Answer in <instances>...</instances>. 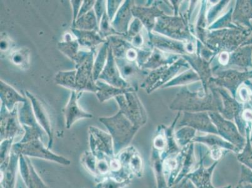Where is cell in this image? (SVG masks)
<instances>
[{
    "instance_id": "cell-1",
    "label": "cell",
    "mask_w": 252,
    "mask_h": 188,
    "mask_svg": "<svg viewBox=\"0 0 252 188\" xmlns=\"http://www.w3.org/2000/svg\"><path fill=\"white\" fill-rule=\"evenodd\" d=\"M99 121L107 127L111 135L115 155L127 148L136 130L129 119L119 111L113 116L100 118Z\"/></svg>"
},
{
    "instance_id": "cell-2",
    "label": "cell",
    "mask_w": 252,
    "mask_h": 188,
    "mask_svg": "<svg viewBox=\"0 0 252 188\" xmlns=\"http://www.w3.org/2000/svg\"><path fill=\"white\" fill-rule=\"evenodd\" d=\"M12 152L30 158H38L49 160L63 166H67L71 164L70 160L67 158L53 153L51 150L45 147L43 141L40 138L32 140L26 143L18 142L13 144Z\"/></svg>"
},
{
    "instance_id": "cell-3",
    "label": "cell",
    "mask_w": 252,
    "mask_h": 188,
    "mask_svg": "<svg viewBox=\"0 0 252 188\" xmlns=\"http://www.w3.org/2000/svg\"><path fill=\"white\" fill-rule=\"evenodd\" d=\"M88 132L91 151L98 159L115 157L113 139L109 133L92 125L89 126Z\"/></svg>"
},
{
    "instance_id": "cell-4",
    "label": "cell",
    "mask_w": 252,
    "mask_h": 188,
    "mask_svg": "<svg viewBox=\"0 0 252 188\" xmlns=\"http://www.w3.org/2000/svg\"><path fill=\"white\" fill-rule=\"evenodd\" d=\"M95 49L91 50L90 55L83 63L75 65L77 70L76 91L77 93L91 92L97 93L98 87L94 79L93 68L94 64Z\"/></svg>"
},
{
    "instance_id": "cell-5",
    "label": "cell",
    "mask_w": 252,
    "mask_h": 188,
    "mask_svg": "<svg viewBox=\"0 0 252 188\" xmlns=\"http://www.w3.org/2000/svg\"><path fill=\"white\" fill-rule=\"evenodd\" d=\"M0 118L1 142L5 139H15L16 137L24 136L25 130L18 118L17 105L10 112L6 108L5 105L1 104Z\"/></svg>"
},
{
    "instance_id": "cell-6",
    "label": "cell",
    "mask_w": 252,
    "mask_h": 188,
    "mask_svg": "<svg viewBox=\"0 0 252 188\" xmlns=\"http://www.w3.org/2000/svg\"><path fill=\"white\" fill-rule=\"evenodd\" d=\"M25 95L31 100L34 114L39 125L47 133L49 141L47 148L51 150L54 143V131L49 114L45 108L42 102L36 96L28 91H25Z\"/></svg>"
},
{
    "instance_id": "cell-7",
    "label": "cell",
    "mask_w": 252,
    "mask_h": 188,
    "mask_svg": "<svg viewBox=\"0 0 252 188\" xmlns=\"http://www.w3.org/2000/svg\"><path fill=\"white\" fill-rule=\"evenodd\" d=\"M19 172L27 188H50L39 176L31 158L20 155Z\"/></svg>"
},
{
    "instance_id": "cell-8",
    "label": "cell",
    "mask_w": 252,
    "mask_h": 188,
    "mask_svg": "<svg viewBox=\"0 0 252 188\" xmlns=\"http://www.w3.org/2000/svg\"><path fill=\"white\" fill-rule=\"evenodd\" d=\"M83 93H77V91H72L69 100L63 109V112L65 118V125L67 129H69L74 123L82 119H90L93 118L92 114L88 113L79 107L78 101Z\"/></svg>"
},
{
    "instance_id": "cell-9",
    "label": "cell",
    "mask_w": 252,
    "mask_h": 188,
    "mask_svg": "<svg viewBox=\"0 0 252 188\" xmlns=\"http://www.w3.org/2000/svg\"><path fill=\"white\" fill-rule=\"evenodd\" d=\"M116 157L130 174L141 177L143 173V160L134 147H127L120 151Z\"/></svg>"
},
{
    "instance_id": "cell-10",
    "label": "cell",
    "mask_w": 252,
    "mask_h": 188,
    "mask_svg": "<svg viewBox=\"0 0 252 188\" xmlns=\"http://www.w3.org/2000/svg\"><path fill=\"white\" fill-rule=\"evenodd\" d=\"M117 88L124 89L126 84L120 76V72L117 65L115 57L112 52V48L109 47L108 58L104 70L100 73L98 79Z\"/></svg>"
},
{
    "instance_id": "cell-11",
    "label": "cell",
    "mask_w": 252,
    "mask_h": 188,
    "mask_svg": "<svg viewBox=\"0 0 252 188\" xmlns=\"http://www.w3.org/2000/svg\"><path fill=\"white\" fill-rule=\"evenodd\" d=\"M19 155L12 152L7 163L0 166L2 188H15L19 171Z\"/></svg>"
},
{
    "instance_id": "cell-12",
    "label": "cell",
    "mask_w": 252,
    "mask_h": 188,
    "mask_svg": "<svg viewBox=\"0 0 252 188\" xmlns=\"http://www.w3.org/2000/svg\"><path fill=\"white\" fill-rule=\"evenodd\" d=\"M79 47L80 45L77 39L73 40L72 36L70 33H65L64 35L63 42H60L58 44V48L61 52L74 61L75 65L83 63L91 53L90 50H79Z\"/></svg>"
},
{
    "instance_id": "cell-13",
    "label": "cell",
    "mask_w": 252,
    "mask_h": 188,
    "mask_svg": "<svg viewBox=\"0 0 252 188\" xmlns=\"http://www.w3.org/2000/svg\"><path fill=\"white\" fill-rule=\"evenodd\" d=\"M0 98L2 104L5 105L9 111H12L18 102L24 103L27 98L20 95L13 87L3 80L0 81Z\"/></svg>"
},
{
    "instance_id": "cell-14",
    "label": "cell",
    "mask_w": 252,
    "mask_h": 188,
    "mask_svg": "<svg viewBox=\"0 0 252 188\" xmlns=\"http://www.w3.org/2000/svg\"><path fill=\"white\" fill-rule=\"evenodd\" d=\"M72 31L80 46L89 50L96 49V47L100 43L104 44L107 42V40L103 39L97 31H81L74 29H72Z\"/></svg>"
},
{
    "instance_id": "cell-15",
    "label": "cell",
    "mask_w": 252,
    "mask_h": 188,
    "mask_svg": "<svg viewBox=\"0 0 252 188\" xmlns=\"http://www.w3.org/2000/svg\"><path fill=\"white\" fill-rule=\"evenodd\" d=\"M217 164L218 161L215 162L210 168L206 169L201 163L197 170L188 174L187 178L191 180L196 188H214L211 184V176Z\"/></svg>"
},
{
    "instance_id": "cell-16",
    "label": "cell",
    "mask_w": 252,
    "mask_h": 188,
    "mask_svg": "<svg viewBox=\"0 0 252 188\" xmlns=\"http://www.w3.org/2000/svg\"><path fill=\"white\" fill-rule=\"evenodd\" d=\"M18 118L23 127H29L34 129H43L37 122L34 114L31 100L28 98L20 108H18ZM44 130V129H43Z\"/></svg>"
},
{
    "instance_id": "cell-17",
    "label": "cell",
    "mask_w": 252,
    "mask_h": 188,
    "mask_svg": "<svg viewBox=\"0 0 252 188\" xmlns=\"http://www.w3.org/2000/svg\"><path fill=\"white\" fill-rule=\"evenodd\" d=\"M96 85L98 87V91L96 93V95L98 100L101 103L107 101L112 98H115L117 96L126 93L125 89L117 88L107 84L102 80H97L95 82Z\"/></svg>"
},
{
    "instance_id": "cell-18",
    "label": "cell",
    "mask_w": 252,
    "mask_h": 188,
    "mask_svg": "<svg viewBox=\"0 0 252 188\" xmlns=\"http://www.w3.org/2000/svg\"><path fill=\"white\" fill-rule=\"evenodd\" d=\"M72 29L81 31H99L97 17L94 10H91L87 14L77 18L76 22L72 25Z\"/></svg>"
},
{
    "instance_id": "cell-19",
    "label": "cell",
    "mask_w": 252,
    "mask_h": 188,
    "mask_svg": "<svg viewBox=\"0 0 252 188\" xmlns=\"http://www.w3.org/2000/svg\"><path fill=\"white\" fill-rule=\"evenodd\" d=\"M77 70L60 71L55 77L57 85L65 87L70 90L76 91Z\"/></svg>"
},
{
    "instance_id": "cell-20",
    "label": "cell",
    "mask_w": 252,
    "mask_h": 188,
    "mask_svg": "<svg viewBox=\"0 0 252 188\" xmlns=\"http://www.w3.org/2000/svg\"><path fill=\"white\" fill-rule=\"evenodd\" d=\"M109 47V43L107 40L106 43L102 44V47L100 48L99 51L98 52L93 68L94 79L95 82L98 79V77L100 76V73L106 65L107 58H108Z\"/></svg>"
},
{
    "instance_id": "cell-21",
    "label": "cell",
    "mask_w": 252,
    "mask_h": 188,
    "mask_svg": "<svg viewBox=\"0 0 252 188\" xmlns=\"http://www.w3.org/2000/svg\"><path fill=\"white\" fill-rule=\"evenodd\" d=\"M97 160V157L91 151H85L81 157L82 166L95 178V180L98 179Z\"/></svg>"
},
{
    "instance_id": "cell-22",
    "label": "cell",
    "mask_w": 252,
    "mask_h": 188,
    "mask_svg": "<svg viewBox=\"0 0 252 188\" xmlns=\"http://www.w3.org/2000/svg\"><path fill=\"white\" fill-rule=\"evenodd\" d=\"M30 51L27 48H23L11 53L10 59L13 64L21 68L29 67L30 63Z\"/></svg>"
},
{
    "instance_id": "cell-23",
    "label": "cell",
    "mask_w": 252,
    "mask_h": 188,
    "mask_svg": "<svg viewBox=\"0 0 252 188\" xmlns=\"http://www.w3.org/2000/svg\"><path fill=\"white\" fill-rule=\"evenodd\" d=\"M98 33L103 39H106V40L110 36L116 35V34L119 35V34L112 27L111 22L107 14V11H105L104 15H103L101 21H100Z\"/></svg>"
},
{
    "instance_id": "cell-24",
    "label": "cell",
    "mask_w": 252,
    "mask_h": 188,
    "mask_svg": "<svg viewBox=\"0 0 252 188\" xmlns=\"http://www.w3.org/2000/svg\"><path fill=\"white\" fill-rule=\"evenodd\" d=\"M131 181L132 179H129L124 181H119L108 176L98 181L95 185V188H125L130 184Z\"/></svg>"
},
{
    "instance_id": "cell-25",
    "label": "cell",
    "mask_w": 252,
    "mask_h": 188,
    "mask_svg": "<svg viewBox=\"0 0 252 188\" xmlns=\"http://www.w3.org/2000/svg\"><path fill=\"white\" fill-rule=\"evenodd\" d=\"M14 139H5L1 142L0 146V166L7 163L10 159Z\"/></svg>"
},
{
    "instance_id": "cell-26",
    "label": "cell",
    "mask_w": 252,
    "mask_h": 188,
    "mask_svg": "<svg viewBox=\"0 0 252 188\" xmlns=\"http://www.w3.org/2000/svg\"><path fill=\"white\" fill-rule=\"evenodd\" d=\"M94 10L96 17H97L98 26L100 21H101L103 15H104L107 8V1H96L94 7Z\"/></svg>"
},
{
    "instance_id": "cell-27",
    "label": "cell",
    "mask_w": 252,
    "mask_h": 188,
    "mask_svg": "<svg viewBox=\"0 0 252 188\" xmlns=\"http://www.w3.org/2000/svg\"><path fill=\"white\" fill-rule=\"evenodd\" d=\"M121 1H107V14L108 15L110 20L112 22L116 14V11L118 10Z\"/></svg>"
},
{
    "instance_id": "cell-28",
    "label": "cell",
    "mask_w": 252,
    "mask_h": 188,
    "mask_svg": "<svg viewBox=\"0 0 252 188\" xmlns=\"http://www.w3.org/2000/svg\"><path fill=\"white\" fill-rule=\"evenodd\" d=\"M96 1H89V0H86L83 1L81 9H80L79 15H78L77 18L81 17L82 16L87 14L89 11L93 10V8L94 7Z\"/></svg>"
},
{
    "instance_id": "cell-29",
    "label": "cell",
    "mask_w": 252,
    "mask_h": 188,
    "mask_svg": "<svg viewBox=\"0 0 252 188\" xmlns=\"http://www.w3.org/2000/svg\"><path fill=\"white\" fill-rule=\"evenodd\" d=\"M238 159L252 169V150L251 149L247 148L246 151H244L242 155L238 157Z\"/></svg>"
},
{
    "instance_id": "cell-30",
    "label": "cell",
    "mask_w": 252,
    "mask_h": 188,
    "mask_svg": "<svg viewBox=\"0 0 252 188\" xmlns=\"http://www.w3.org/2000/svg\"><path fill=\"white\" fill-rule=\"evenodd\" d=\"M71 4L72 6L73 13H74V18H73L72 25H74L77 20L78 15H79L80 9H81L83 1H70Z\"/></svg>"
},
{
    "instance_id": "cell-31",
    "label": "cell",
    "mask_w": 252,
    "mask_h": 188,
    "mask_svg": "<svg viewBox=\"0 0 252 188\" xmlns=\"http://www.w3.org/2000/svg\"><path fill=\"white\" fill-rule=\"evenodd\" d=\"M12 42L10 38L8 37H3L2 36L1 39V50L2 52H7L8 50L10 49V47H12Z\"/></svg>"
}]
</instances>
